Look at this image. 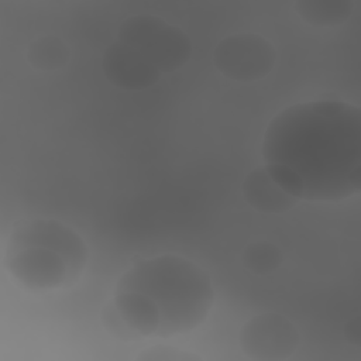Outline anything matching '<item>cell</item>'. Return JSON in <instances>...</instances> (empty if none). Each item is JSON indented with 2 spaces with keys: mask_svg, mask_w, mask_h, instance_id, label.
I'll return each mask as SVG.
<instances>
[{
  "mask_svg": "<svg viewBox=\"0 0 361 361\" xmlns=\"http://www.w3.org/2000/svg\"><path fill=\"white\" fill-rule=\"evenodd\" d=\"M261 157L296 200L340 202L361 189V109L344 100L290 104L268 124Z\"/></svg>",
  "mask_w": 361,
  "mask_h": 361,
  "instance_id": "6da1fadb",
  "label": "cell"
},
{
  "mask_svg": "<svg viewBox=\"0 0 361 361\" xmlns=\"http://www.w3.org/2000/svg\"><path fill=\"white\" fill-rule=\"evenodd\" d=\"M127 326L144 337H173L209 317L214 288L196 262L161 254L135 261L118 278L110 299Z\"/></svg>",
  "mask_w": 361,
  "mask_h": 361,
  "instance_id": "7a4b0ae2",
  "label": "cell"
},
{
  "mask_svg": "<svg viewBox=\"0 0 361 361\" xmlns=\"http://www.w3.org/2000/svg\"><path fill=\"white\" fill-rule=\"evenodd\" d=\"M87 261V244L68 224L28 217L13 224L3 262L8 275L24 289L51 292L72 286Z\"/></svg>",
  "mask_w": 361,
  "mask_h": 361,
  "instance_id": "3957f363",
  "label": "cell"
},
{
  "mask_svg": "<svg viewBox=\"0 0 361 361\" xmlns=\"http://www.w3.org/2000/svg\"><path fill=\"white\" fill-rule=\"evenodd\" d=\"M117 41L135 49L161 75L180 69L192 55L188 35L171 23L151 14H137L126 18Z\"/></svg>",
  "mask_w": 361,
  "mask_h": 361,
  "instance_id": "277c9868",
  "label": "cell"
},
{
  "mask_svg": "<svg viewBox=\"0 0 361 361\" xmlns=\"http://www.w3.org/2000/svg\"><path fill=\"white\" fill-rule=\"evenodd\" d=\"M276 52L258 34H233L223 38L213 51L216 69L235 82H255L274 68Z\"/></svg>",
  "mask_w": 361,
  "mask_h": 361,
  "instance_id": "5b68a950",
  "label": "cell"
},
{
  "mask_svg": "<svg viewBox=\"0 0 361 361\" xmlns=\"http://www.w3.org/2000/svg\"><path fill=\"white\" fill-rule=\"evenodd\" d=\"M238 343L243 353L255 361H281L289 358L299 345L295 324L283 314L267 312L247 320Z\"/></svg>",
  "mask_w": 361,
  "mask_h": 361,
  "instance_id": "8992f818",
  "label": "cell"
},
{
  "mask_svg": "<svg viewBox=\"0 0 361 361\" xmlns=\"http://www.w3.org/2000/svg\"><path fill=\"white\" fill-rule=\"evenodd\" d=\"M102 69L114 86L124 90H142L155 85L161 73L135 49L114 41L103 54Z\"/></svg>",
  "mask_w": 361,
  "mask_h": 361,
  "instance_id": "52a82bcc",
  "label": "cell"
},
{
  "mask_svg": "<svg viewBox=\"0 0 361 361\" xmlns=\"http://www.w3.org/2000/svg\"><path fill=\"white\" fill-rule=\"evenodd\" d=\"M243 196L248 206L267 214H281L296 206L299 200L288 195L264 166L252 169L244 179Z\"/></svg>",
  "mask_w": 361,
  "mask_h": 361,
  "instance_id": "ba28073f",
  "label": "cell"
},
{
  "mask_svg": "<svg viewBox=\"0 0 361 361\" xmlns=\"http://www.w3.org/2000/svg\"><path fill=\"white\" fill-rule=\"evenodd\" d=\"M298 16L313 27L344 24L354 8L351 0H299L293 4Z\"/></svg>",
  "mask_w": 361,
  "mask_h": 361,
  "instance_id": "9c48e42d",
  "label": "cell"
},
{
  "mask_svg": "<svg viewBox=\"0 0 361 361\" xmlns=\"http://www.w3.org/2000/svg\"><path fill=\"white\" fill-rule=\"evenodd\" d=\"M27 61L38 71H58L69 62V48L55 35H42L28 45Z\"/></svg>",
  "mask_w": 361,
  "mask_h": 361,
  "instance_id": "30bf717a",
  "label": "cell"
},
{
  "mask_svg": "<svg viewBox=\"0 0 361 361\" xmlns=\"http://www.w3.org/2000/svg\"><path fill=\"white\" fill-rule=\"evenodd\" d=\"M281 250L269 241H254L243 252L244 267L255 275L274 272L282 264Z\"/></svg>",
  "mask_w": 361,
  "mask_h": 361,
  "instance_id": "8fae6325",
  "label": "cell"
},
{
  "mask_svg": "<svg viewBox=\"0 0 361 361\" xmlns=\"http://www.w3.org/2000/svg\"><path fill=\"white\" fill-rule=\"evenodd\" d=\"M100 320L104 330L116 340H120V341L140 340L137 334L127 326V323L123 320V317L120 316V313L117 312V309L113 306L110 300L104 303V306L102 307Z\"/></svg>",
  "mask_w": 361,
  "mask_h": 361,
  "instance_id": "7c38bea8",
  "label": "cell"
},
{
  "mask_svg": "<svg viewBox=\"0 0 361 361\" xmlns=\"http://www.w3.org/2000/svg\"><path fill=\"white\" fill-rule=\"evenodd\" d=\"M137 360L140 361H200L202 358L193 353L175 348L172 345H152L142 350Z\"/></svg>",
  "mask_w": 361,
  "mask_h": 361,
  "instance_id": "4fadbf2b",
  "label": "cell"
},
{
  "mask_svg": "<svg viewBox=\"0 0 361 361\" xmlns=\"http://www.w3.org/2000/svg\"><path fill=\"white\" fill-rule=\"evenodd\" d=\"M344 336L348 343H353L355 345L360 344V319L354 317L353 320H348L344 329Z\"/></svg>",
  "mask_w": 361,
  "mask_h": 361,
  "instance_id": "5bb4252c",
  "label": "cell"
}]
</instances>
